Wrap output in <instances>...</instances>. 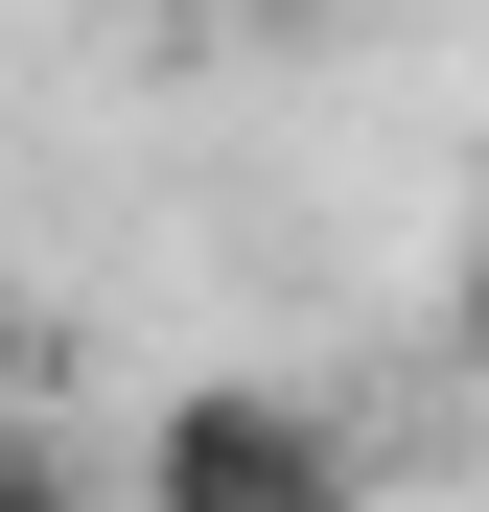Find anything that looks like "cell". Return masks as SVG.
<instances>
[{
	"instance_id": "3",
	"label": "cell",
	"mask_w": 489,
	"mask_h": 512,
	"mask_svg": "<svg viewBox=\"0 0 489 512\" xmlns=\"http://www.w3.org/2000/svg\"><path fill=\"white\" fill-rule=\"evenodd\" d=\"M443 326H466V373H489V256H466V303H443Z\"/></svg>"
},
{
	"instance_id": "1",
	"label": "cell",
	"mask_w": 489,
	"mask_h": 512,
	"mask_svg": "<svg viewBox=\"0 0 489 512\" xmlns=\"http://www.w3.org/2000/svg\"><path fill=\"white\" fill-rule=\"evenodd\" d=\"M140 512H373V443L280 373H187L140 419Z\"/></svg>"
},
{
	"instance_id": "2",
	"label": "cell",
	"mask_w": 489,
	"mask_h": 512,
	"mask_svg": "<svg viewBox=\"0 0 489 512\" xmlns=\"http://www.w3.org/2000/svg\"><path fill=\"white\" fill-rule=\"evenodd\" d=\"M0 512H94V443H70V419H47V443H0Z\"/></svg>"
}]
</instances>
